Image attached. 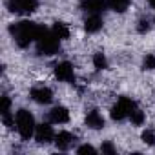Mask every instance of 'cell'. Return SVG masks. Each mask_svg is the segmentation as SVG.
I'll return each mask as SVG.
<instances>
[{"mask_svg": "<svg viewBox=\"0 0 155 155\" xmlns=\"http://www.w3.org/2000/svg\"><path fill=\"white\" fill-rule=\"evenodd\" d=\"M35 139H37L38 144H49V142H53L55 133H53L49 124H38L37 130H35Z\"/></svg>", "mask_w": 155, "mask_h": 155, "instance_id": "cell-8", "label": "cell"}, {"mask_svg": "<svg viewBox=\"0 0 155 155\" xmlns=\"http://www.w3.org/2000/svg\"><path fill=\"white\" fill-rule=\"evenodd\" d=\"M81 8L91 15H101L106 9V0H82Z\"/></svg>", "mask_w": 155, "mask_h": 155, "instance_id": "cell-9", "label": "cell"}, {"mask_svg": "<svg viewBox=\"0 0 155 155\" xmlns=\"http://www.w3.org/2000/svg\"><path fill=\"white\" fill-rule=\"evenodd\" d=\"M130 120H131V124H133V126H140V124L146 120V117H144V113H142L140 110H137V108H135V110L131 111V115H130Z\"/></svg>", "mask_w": 155, "mask_h": 155, "instance_id": "cell-17", "label": "cell"}, {"mask_svg": "<svg viewBox=\"0 0 155 155\" xmlns=\"http://www.w3.org/2000/svg\"><path fill=\"white\" fill-rule=\"evenodd\" d=\"M60 40H66V38H69V28L64 24V22H55L53 24V29H51Z\"/></svg>", "mask_w": 155, "mask_h": 155, "instance_id": "cell-14", "label": "cell"}, {"mask_svg": "<svg viewBox=\"0 0 155 155\" xmlns=\"http://www.w3.org/2000/svg\"><path fill=\"white\" fill-rule=\"evenodd\" d=\"M77 153H79V155H95L97 150L93 146H90V144H84V146H81L79 150H77Z\"/></svg>", "mask_w": 155, "mask_h": 155, "instance_id": "cell-18", "label": "cell"}, {"mask_svg": "<svg viewBox=\"0 0 155 155\" xmlns=\"http://www.w3.org/2000/svg\"><path fill=\"white\" fill-rule=\"evenodd\" d=\"M8 8L11 13H18V15H29L33 11H37L38 2L37 0H9Z\"/></svg>", "mask_w": 155, "mask_h": 155, "instance_id": "cell-5", "label": "cell"}, {"mask_svg": "<svg viewBox=\"0 0 155 155\" xmlns=\"http://www.w3.org/2000/svg\"><path fill=\"white\" fill-rule=\"evenodd\" d=\"M148 2H150V6H151V8L155 9V0H148Z\"/></svg>", "mask_w": 155, "mask_h": 155, "instance_id": "cell-24", "label": "cell"}, {"mask_svg": "<svg viewBox=\"0 0 155 155\" xmlns=\"http://www.w3.org/2000/svg\"><path fill=\"white\" fill-rule=\"evenodd\" d=\"M55 75L62 82H69V84L75 82V71H73V66L69 62H58L55 66Z\"/></svg>", "mask_w": 155, "mask_h": 155, "instance_id": "cell-6", "label": "cell"}, {"mask_svg": "<svg viewBox=\"0 0 155 155\" xmlns=\"http://www.w3.org/2000/svg\"><path fill=\"white\" fill-rule=\"evenodd\" d=\"M86 124H88V128H91V130H102V128H104V117H102L97 110H91V111L86 115Z\"/></svg>", "mask_w": 155, "mask_h": 155, "instance_id": "cell-12", "label": "cell"}, {"mask_svg": "<svg viewBox=\"0 0 155 155\" xmlns=\"http://www.w3.org/2000/svg\"><path fill=\"white\" fill-rule=\"evenodd\" d=\"M9 108H11V101H9V97L8 95H4L2 97V108H0V113H9Z\"/></svg>", "mask_w": 155, "mask_h": 155, "instance_id": "cell-21", "label": "cell"}, {"mask_svg": "<svg viewBox=\"0 0 155 155\" xmlns=\"http://www.w3.org/2000/svg\"><path fill=\"white\" fill-rule=\"evenodd\" d=\"M31 99L37 102V104H49L53 101V91L49 88H44V86H38V88H33L29 91Z\"/></svg>", "mask_w": 155, "mask_h": 155, "instance_id": "cell-7", "label": "cell"}, {"mask_svg": "<svg viewBox=\"0 0 155 155\" xmlns=\"http://www.w3.org/2000/svg\"><path fill=\"white\" fill-rule=\"evenodd\" d=\"M58 49H60V38L53 31L42 28L40 29V35L37 38V51H38V55L51 57V55L58 53Z\"/></svg>", "mask_w": 155, "mask_h": 155, "instance_id": "cell-2", "label": "cell"}, {"mask_svg": "<svg viewBox=\"0 0 155 155\" xmlns=\"http://www.w3.org/2000/svg\"><path fill=\"white\" fill-rule=\"evenodd\" d=\"M142 66H144V69H155V55H151V53L146 55Z\"/></svg>", "mask_w": 155, "mask_h": 155, "instance_id": "cell-20", "label": "cell"}, {"mask_svg": "<svg viewBox=\"0 0 155 155\" xmlns=\"http://www.w3.org/2000/svg\"><path fill=\"white\" fill-rule=\"evenodd\" d=\"M133 110H135V102L128 97H120L117 101V104L111 108V119L113 120H124L126 117L131 115Z\"/></svg>", "mask_w": 155, "mask_h": 155, "instance_id": "cell-4", "label": "cell"}, {"mask_svg": "<svg viewBox=\"0 0 155 155\" xmlns=\"http://www.w3.org/2000/svg\"><path fill=\"white\" fill-rule=\"evenodd\" d=\"M142 140H144L148 146H153V144H155V133H153L151 130H146V131L142 133Z\"/></svg>", "mask_w": 155, "mask_h": 155, "instance_id": "cell-19", "label": "cell"}, {"mask_svg": "<svg viewBox=\"0 0 155 155\" xmlns=\"http://www.w3.org/2000/svg\"><path fill=\"white\" fill-rule=\"evenodd\" d=\"M49 120L53 124H64V122L69 120V111L64 106H57L49 111Z\"/></svg>", "mask_w": 155, "mask_h": 155, "instance_id": "cell-10", "label": "cell"}, {"mask_svg": "<svg viewBox=\"0 0 155 155\" xmlns=\"http://www.w3.org/2000/svg\"><path fill=\"white\" fill-rule=\"evenodd\" d=\"M73 142H75V135H71L69 131H60V133L55 137V144H57V148L62 150V151L69 150V148L73 146Z\"/></svg>", "mask_w": 155, "mask_h": 155, "instance_id": "cell-11", "label": "cell"}, {"mask_svg": "<svg viewBox=\"0 0 155 155\" xmlns=\"http://www.w3.org/2000/svg\"><path fill=\"white\" fill-rule=\"evenodd\" d=\"M110 6H111L113 11L124 13V11L128 9V6H130V0H110Z\"/></svg>", "mask_w": 155, "mask_h": 155, "instance_id": "cell-15", "label": "cell"}, {"mask_svg": "<svg viewBox=\"0 0 155 155\" xmlns=\"http://www.w3.org/2000/svg\"><path fill=\"white\" fill-rule=\"evenodd\" d=\"M102 153H115V148L110 142H104L102 144Z\"/></svg>", "mask_w": 155, "mask_h": 155, "instance_id": "cell-23", "label": "cell"}, {"mask_svg": "<svg viewBox=\"0 0 155 155\" xmlns=\"http://www.w3.org/2000/svg\"><path fill=\"white\" fill-rule=\"evenodd\" d=\"M150 28H151V26H150L148 20H139V24H137V31H139V33H148Z\"/></svg>", "mask_w": 155, "mask_h": 155, "instance_id": "cell-22", "label": "cell"}, {"mask_svg": "<svg viewBox=\"0 0 155 155\" xmlns=\"http://www.w3.org/2000/svg\"><path fill=\"white\" fill-rule=\"evenodd\" d=\"M15 122H17V131H18V135L24 140H28L35 133V130H37L35 119H33V115L28 110H18L17 117H15Z\"/></svg>", "mask_w": 155, "mask_h": 155, "instance_id": "cell-3", "label": "cell"}, {"mask_svg": "<svg viewBox=\"0 0 155 155\" xmlns=\"http://www.w3.org/2000/svg\"><path fill=\"white\" fill-rule=\"evenodd\" d=\"M40 29H42V26H37L35 22H29V20H22V22L13 24L9 28V33L15 38L18 48H28L31 42H37Z\"/></svg>", "mask_w": 155, "mask_h": 155, "instance_id": "cell-1", "label": "cell"}, {"mask_svg": "<svg viewBox=\"0 0 155 155\" xmlns=\"http://www.w3.org/2000/svg\"><path fill=\"white\" fill-rule=\"evenodd\" d=\"M93 66L97 69H106L108 68V60H106L104 53H95L93 55Z\"/></svg>", "mask_w": 155, "mask_h": 155, "instance_id": "cell-16", "label": "cell"}, {"mask_svg": "<svg viewBox=\"0 0 155 155\" xmlns=\"http://www.w3.org/2000/svg\"><path fill=\"white\" fill-rule=\"evenodd\" d=\"M101 28H102V18H101V15H91V17H88L86 22H84V29H86L88 33H97Z\"/></svg>", "mask_w": 155, "mask_h": 155, "instance_id": "cell-13", "label": "cell"}]
</instances>
